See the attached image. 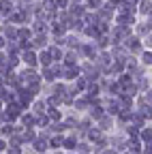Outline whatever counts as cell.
Here are the masks:
<instances>
[{
	"mask_svg": "<svg viewBox=\"0 0 152 154\" xmlns=\"http://www.w3.org/2000/svg\"><path fill=\"white\" fill-rule=\"evenodd\" d=\"M144 58H146V62H152V54H146Z\"/></svg>",
	"mask_w": 152,
	"mask_h": 154,
	"instance_id": "6da1fadb",
	"label": "cell"
}]
</instances>
